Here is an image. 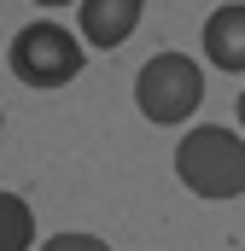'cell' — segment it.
<instances>
[{
    "instance_id": "cell-1",
    "label": "cell",
    "mask_w": 245,
    "mask_h": 251,
    "mask_svg": "<svg viewBox=\"0 0 245 251\" xmlns=\"http://www.w3.org/2000/svg\"><path fill=\"white\" fill-rule=\"evenodd\" d=\"M175 176L198 199H240L245 193V140L216 123L187 128V140L175 146Z\"/></svg>"
},
{
    "instance_id": "cell-2",
    "label": "cell",
    "mask_w": 245,
    "mask_h": 251,
    "mask_svg": "<svg viewBox=\"0 0 245 251\" xmlns=\"http://www.w3.org/2000/svg\"><path fill=\"white\" fill-rule=\"evenodd\" d=\"M204 100V70L187 59V53H152L134 76V105L146 111V123H187Z\"/></svg>"
},
{
    "instance_id": "cell-3",
    "label": "cell",
    "mask_w": 245,
    "mask_h": 251,
    "mask_svg": "<svg viewBox=\"0 0 245 251\" xmlns=\"http://www.w3.org/2000/svg\"><path fill=\"white\" fill-rule=\"evenodd\" d=\"M6 59H12V76L18 82H29V88H64V82H76L82 76V41L53 24V18H41V24H29V29H18L12 35V47H6Z\"/></svg>"
},
{
    "instance_id": "cell-4",
    "label": "cell",
    "mask_w": 245,
    "mask_h": 251,
    "mask_svg": "<svg viewBox=\"0 0 245 251\" xmlns=\"http://www.w3.org/2000/svg\"><path fill=\"white\" fill-rule=\"evenodd\" d=\"M140 12H146V0H76L82 41L88 47H122L140 29Z\"/></svg>"
},
{
    "instance_id": "cell-5",
    "label": "cell",
    "mask_w": 245,
    "mask_h": 251,
    "mask_svg": "<svg viewBox=\"0 0 245 251\" xmlns=\"http://www.w3.org/2000/svg\"><path fill=\"white\" fill-rule=\"evenodd\" d=\"M204 59L216 70H245V0H228L204 18Z\"/></svg>"
},
{
    "instance_id": "cell-6",
    "label": "cell",
    "mask_w": 245,
    "mask_h": 251,
    "mask_svg": "<svg viewBox=\"0 0 245 251\" xmlns=\"http://www.w3.org/2000/svg\"><path fill=\"white\" fill-rule=\"evenodd\" d=\"M35 240V216L24 193H0V251H29Z\"/></svg>"
},
{
    "instance_id": "cell-7",
    "label": "cell",
    "mask_w": 245,
    "mask_h": 251,
    "mask_svg": "<svg viewBox=\"0 0 245 251\" xmlns=\"http://www.w3.org/2000/svg\"><path fill=\"white\" fill-rule=\"evenodd\" d=\"M41 251H111V246H105L99 234H53Z\"/></svg>"
},
{
    "instance_id": "cell-8",
    "label": "cell",
    "mask_w": 245,
    "mask_h": 251,
    "mask_svg": "<svg viewBox=\"0 0 245 251\" xmlns=\"http://www.w3.org/2000/svg\"><path fill=\"white\" fill-rule=\"evenodd\" d=\"M35 6H70V0H35Z\"/></svg>"
},
{
    "instance_id": "cell-9",
    "label": "cell",
    "mask_w": 245,
    "mask_h": 251,
    "mask_svg": "<svg viewBox=\"0 0 245 251\" xmlns=\"http://www.w3.org/2000/svg\"><path fill=\"white\" fill-rule=\"evenodd\" d=\"M240 123H245V94H240Z\"/></svg>"
}]
</instances>
